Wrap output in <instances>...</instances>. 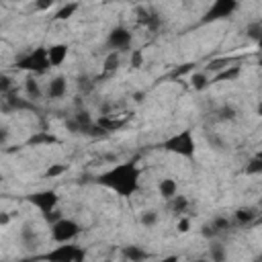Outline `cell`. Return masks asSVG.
<instances>
[{
  "label": "cell",
  "mask_w": 262,
  "mask_h": 262,
  "mask_svg": "<svg viewBox=\"0 0 262 262\" xmlns=\"http://www.w3.org/2000/svg\"><path fill=\"white\" fill-rule=\"evenodd\" d=\"M98 182L121 196H131L139 186V170L133 164H119L98 176Z\"/></svg>",
  "instance_id": "obj_1"
},
{
  "label": "cell",
  "mask_w": 262,
  "mask_h": 262,
  "mask_svg": "<svg viewBox=\"0 0 262 262\" xmlns=\"http://www.w3.org/2000/svg\"><path fill=\"white\" fill-rule=\"evenodd\" d=\"M164 147L168 151H174V154H180L184 158H194V151H196V145H194V137L192 133L186 129V131H180L172 137H168L164 141Z\"/></svg>",
  "instance_id": "obj_2"
},
{
  "label": "cell",
  "mask_w": 262,
  "mask_h": 262,
  "mask_svg": "<svg viewBox=\"0 0 262 262\" xmlns=\"http://www.w3.org/2000/svg\"><path fill=\"white\" fill-rule=\"evenodd\" d=\"M80 223L68 217H59L55 223H51V239L57 244H70L74 237L80 235Z\"/></svg>",
  "instance_id": "obj_3"
},
{
  "label": "cell",
  "mask_w": 262,
  "mask_h": 262,
  "mask_svg": "<svg viewBox=\"0 0 262 262\" xmlns=\"http://www.w3.org/2000/svg\"><path fill=\"white\" fill-rule=\"evenodd\" d=\"M20 70H33V72H45L49 68V61H47V49L39 47L35 51H29L23 59H18L16 63Z\"/></svg>",
  "instance_id": "obj_4"
},
{
  "label": "cell",
  "mask_w": 262,
  "mask_h": 262,
  "mask_svg": "<svg viewBox=\"0 0 262 262\" xmlns=\"http://www.w3.org/2000/svg\"><path fill=\"white\" fill-rule=\"evenodd\" d=\"M239 2L237 0H213V6L207 10L205 14V23H211V20H221V18H227L231 16L235 10H237Z\"/></svg>",
  "instance_id": "obj_5"
},
{
  "label": "cell",
  "mask_w": 262,
  "mask_h": 262,
  "mask_svg": "<svg viewBox=\"0 0 262 262\" xmlns=\"http://www.w3.org/2000/svg\"><path fill=\"white\" fill-rule=\"evenodd\" d=\"M45 258L47 260H57V262H82L86 258V250H82L78 246H57Z\"/></svg>",
  "instance_id": "obj_6"
},
{
  "label": "cell",
  "mask_w": 262,
  "mask_h": 262,
  "mask_svg": "<svg viewBox=\"0 0 262 262\" xmlns=\"http://www.w3.org/2000/svg\"><path fill=\"white\" fill-rule=\"evenodd\" d=\"M131 41H133V33L125 27H115L111 29L108 37H106V45L113 49V51H125L131 47Z\"/></svg>",
  "instance_id": "obj_7"
},
{
  "label": "cell",
  "mask_w": 262,
  "mask_h": 262,
  "mask_svg": "<svg viewBox=\"0 0 262 262\" xmlns=\"http://www.w3.org/2000/svg\"><path fill=\"white\" fill-rule=\"evenodd\" d=\"M29 201H31V205H35L41 213H45V211L55 209V205H57V192H55V190H41V192L31 194Z\"/></svg>",
  "instance_id": "obj_8"
},
{
  "label": "cell",
  "mask_w": 262,
  "mask_h": 262,
  "mask_svg": "<svg viewBox=\"0 0 262 262\" xmlns=\"http://www.w3.org/2000/svg\"><path fill=\"white\" fill-rule=\"evenodd\" d=\"M260 217V209L256 205H246V207H237L233 211V221L239 225V227H246V225H252L256 219Z\"/></svg>",
  "instance_id": "obj_9"
},
{
  "label": "cell",
  "mask_w": 262,
  "mask_h": 262,
  "mask_svg": "<svg viewBox=\"0 0 262 262\" xmlns=\"http://www.w3.org/2000/svg\"><path fill=\"white\" fill-rule=\"evenodd\" d=\"M18 237H20V244H23L27 250H37L39 244H41V237H39V233H37V229L33 227L31 221H25V223L20 225Z\"/></svg>",
  "instance_id": "obj_10"
},
{
  "label": "cell",
  "mask_w": 262,
  "mask_h": 262,
  "mask_svg": "<svg viewBox=\"0 0 262 262\" xmlns=\"http://www.w3.org/2000/svg\"><path fill=\"white\" fill-rule=\"evenodd\" d=\"M66 92H68V80H66V76L59 74V76H53V78L47 82L45 94H47L49 100H59V98L66 96Z\"/></svg>",
  "instance_id": "obj_11"
},
{
  "label": "cell",
  "mask_w": 262,
  "mask_h": 262,
  "mask_svg": "<svg viewBox=\"0 0 262 262\" xmlns=\"http://www.w3.org/2000/svg\"><path fill=\"white\" fill-rule=\"evenodd\" d=\"M68 51H70L68 43H55V45H51V47L47 49V61H49V68H57V66H61V63L66 61V57H68Z\"/></svg>",
  "instance_id": "obj_12"
},
{
  "label": "cell",
  "mask_w": 262,
  "mask_h": 262,
  "mask_svg": "<svg viewBox=\"0 0 262 262\" xmlns=\"http://www.w3.org/2000/svg\"><path fill=\"white\" fill-rule=\"evenodd\" d=\"M151 254L147 250H143L141 246L137 244H129V246H123L121 248V258L123 260H131V262H141V260H147Z\"/></svg>",
  "instance_id": "obj_13"
},
{
  "label": "cell",
  "mask_w": 262,
  "mask_h": 262,
  "mask_svg": "<svg viewBox=\"0 0 262 262\" xmlns=\"http://www.w3.org/2000/svg\"><path fill=\"white\" fill-rule=\"evenodd\" d=\"M235 119H237V108L229 102H225V104H221L213 111V121L215 123H229V121H235Z\"/></svg>",
  "instance_id": "obj_14"
},
{
  "label": "cell",
  "mask_w": 262,
  "mask_h": 262,
  "mask_svg": "<svg viewBox=\"0 0 262 262\" xmlns=\"http://www.w3.org/2000/svg\"><path fill=\"white\" fill-rule=\"evenodd\" d=\"M23 90H25V96H27L29 100H33V102H35V100H41V96H43V88H41L39 80L33 78V76H27V78H25Z\"/></svg>",
  "instance_id": "obj_15"
},
{
  "label": "cell",
  "mask_w": 262,
  "mask_h": 262,
  "mask_svg": "<svg viewBox=\"0 0 262 262\" xmlns=\"http://www.w3.org/2000/svg\"><path fill=\"white\" fill-rule=\"evenodd\" d=\"M6 108L8 111H25V108H33V100H29V98H20L18 94H12V90L10 92H6Z\"/></svg>",
  "instance_id": "obj_16"
},
{
  "label": "cell",
  "mask_w": 262,
  "mask_h": 262,
  "mask_svg": "<svg viewBox=\"0 0 262 262\" xmlns=\"http://www.w3.org/2000/svg\"><path fill=\"white\" fill-rule=\"evenodd\" d=\"M176 192H178V182H176L174 178L166 176V178H162V180L158 182V194H160L164 201L172 199Z\"/></svg>",
  "instance_id": "obj_17"
},
{
  "label": "cell",
  "mask_w": 262,
  "mask_h": 262,
  "mask_svg": "<svg viewBox=\"0 0 262 262\" xmlns=\"http://www.w3.org/2000/svg\"><path fill=\"white\" fill-rule=\"evenodd\" d=\"M205 141H207V145H209L211 149H215V151H225V149H227L225 137H223L221 133L213 131V129H207V131H205Z\"/></svg>",
  "instance_id": "obj_18"
},
{
  "label": "cell",
  "mask_w": 262,
  "mask_h": 262,
  "mask_svg": "<svg viewBox=\"0 0 262 262\" xmlns=\"http://www.w3.org/2000/svg\"><path fill=\"white\" fill-rule=\"evenodd\" d=\"M188 207H190V201H188L186 194H178V192H176L172 199H168V209H170L172 213H176V215L186 213Z\"/></svg>",
  "instance_id": "obj_19"
},
{
  "label": "cell",
  "mask_w": 262,
  "mask_h": 262,
  "mask_svg": "<svg viewBox=\"0 0 262 262\" xmlns=\"http://www.w3.org/2000/svg\"><path fill=\"white\" fill-rule=\"evenodd\" d=\"M207 254H209V258H211L213 262H225V260H227V248H225L221 242H217V239H209V250H207Z\"/></svg>",
  "instance_id": "obj_20"
},
{
  "label": "cell",
  "mask_w": 262,
  "mask_h": 262,
  "mask_svg": "<svg viewBox=\"0 0 262 262\" xmlns=\"http://www.w3.org/2000/svg\"><path fill=\"white\" fill-rule=\"evenodd\" d=\"M158 221H160V213H158L156 209H145V211L139 213V223H141L143 227H147V229L156 227Z\"/></svg>",
  "instance_id": "obj_21"
},
{
  "label": "cell",
  "mask_w": 262,
  "mask_h": 262,
  "mask_svg": "<svg viewBox=\"0 0 262 262\" xmlns=\"http://www.w3.org/2000/svg\"><path fill=\"white\" fill-rule=\"evenodd\" d=\"M211 82H213V80L209 78V74H207V72H196V74H192V76H190V86H192L196 92L205 90Z\"/></svg>",
  "instance_id": "obj_22"
},
{
  "label": "cell",
  "mask_w": 262,
  "mask_h": 262,
  "mask_svg": "<svg viewBox=\"0 0 262 262\" xmlns=\"http://www.w3.org/2000/svg\"><path fill=\"white\" fill-rule=\"evenodd\" d=\"M244 33H246V37H248L250 41L258 43L260 37H262V23H260V20H252V23H248Z\"/></svg>",
  "instance_id": "obj_23"
},
{
  "label": "cell",
  "mask_w": 262,
  "mask_h": 262,
  "mask_svg": "<svg viewBox=\"0 0 262 262\" xmlns=\"http://www.w3.org/2000/svg\"><path fill=\"white\" fill-rule=\"evenodd\" d=\"M119 66H121V53H119V51H111V53L104 57L102 70H104L106 74H111V72H115Z\"/></svg>",
  "instance_id": "obj_24"
},
{
  "label": "cell",
  "mask_w": 262,
  "mask_h": 262,
  "mask_svg": "<svg viewBox=\"0 0 262 262\" xmlns=\"http://www.w3.org/2000/svg\"><path fill=\"white\" fill-rule=\"evenodd\" d=\"M211 223H213V227H215L219 233H225V231L231 229V219H229L227 215H215V217L211 219Z\"/></svg>",
  "instance_id": "obj_25"
},
{
  "label": "cell",
  "mask_w": 262,
  "mask_h": 262,
  "mask_svg": "<svg viewBox=\"0 0 262 262\" xmlns=\"http://www.w3.org/2000/svg\"><path fill=\"white\" fill-rule=\"evenodd\" d=\"M80 6L76 4V2H70V4H66V6H61L57 12H55V18L57 20H68V18H72L74 14H76V10H78Z\"/></svg>",
  "instance_id": "obj_26"
},
{
  "label": "cell",
  "mask_w": 262,
  "mask_h": 262,
  "mask_svg": "<svg viewBox=\"0 0 262 262\" xmlns=\"http://www.w3.org/2000/svg\"><path fill=\"white\" fill-rule=\"evenodd\" d=\"M68 168H70L68 164H51V166L45 170V178H57V176L66 174Z\"/></svg>",
  "instance_id": "obj_27"
},
{
  "label": "cell",
  "mask_w": 262,
  "mask_h": 262,
  "mask_svg": "<svg viewBox=\"0 0 262 262\" xmlns=\"http://www.w3.org/2000/svg\"><path fill=\"white\" fill-rule=\"evenodd\" d=\"M239 74H242V68L239 66H227L225 72H221L217 76V80H235Z\"/></svg>",
  "instance_id": "obj_28"
},
{
  "label": "cell",
  "mask_w": 262,
  "mask_h": 262,
  "mask_svg": "<svg viewBox=\"0 0 262 262\" xmlns=\"http://www.w3.org/2000/svg\"><path fill=\"white\" fill-rule=\"evenodd\" d=\"M262 172V158L260 156H254L248 164H246V174H260Z\"/></svg>",
  "instance_id": "obj_29"
},
{
  "label": "cell",
  "mask_w": 262,
  "mask_h": 262,
  "mask_svg": "<svg viewBox=\"0 0 262 262\" xmlns=\"http://www.w3.org/2000/svg\"><path fill=\"white\" fill-rule=\"evenodd\" d=\"M201 235H203L205 239H217L221 233H219V231L213 227V223L209 221V223H203V225H201Z\"/></svg>",
  "instance_id": "obj_30"
},
{
  "label": "cell",
  "mask_w": 262,
  "mask_h": 262,
  "mask_svg": "<svg viewBox=\"0 0 262 262\" xmlns=\"http://www.w3.org/2000/svg\"><path fill=\"white\" fill-rule=\"evenodd\" d=\"M78 88L82 90V94H86V92H90V90L94 88V82L90 80V76L80 74V76H78Z\"/></svg>",
  "instance_id": "obj_31"
},
{
  "label": "cell",
  "mask_w": 262,
  "mask_h": 262,
  "mask_svg": "<svg viewBox=\"0 0 262 262\" xmlns=\"http://www.w3.org/2000/svg\"><path fill=\"white\" fill-rule=\"evenodd\" d=\"M12 86H14L12 76H8V74H0V94L10 92V90H12Z\"/></svg>",
  "instance_id": "obj_32"
},
{
  "label": "cell",
  "mask_w": 262,
  "mask_h": 262,
  "mask_svg": "<svg viewBox=\"0 0 262 262\" xmlns=\"http://www.w3.org/2000/svg\"><path fill=\"white\" fill-rule=\"evenodd\" d=\"M53 141H55V137H53V135H47V133H39V135H35V137L29 139V143H33V145H39V143H53Z\"/></svg>",
  "instance_id": "obj_33"
},
{
  "label": "cell",
  "mask_w": 262,
  "mask_h": 262,
  "mask_svg": "<svg viewBox=\"0 0 262 262\" xmlns=\"http://www.w3.org/2000/svg\"><path fill=\"white\" fill-rule=\"evenodd\" d=\"M229 66V59H215V61H211L209 66H207V70H213V72H221V70H225Z\"/></svg>",
  "instance_id": "obj_34"
},
{
  "label": "cell",
  "mask_w": 262,
  "mask_h": 262,
  "mask_svg": "<svg viewBox=\"0 0 262 262\" xmlns=\"http://www.w3.org/2000/svg\"><path fill=\"white\" fill-rule=\"evenodd\" d=\"M63 125H66V131H70L72 135H80V127H78V123L74 121V117H68Z\"/></svg>",
  "instance_id": "obj_35"
},
{
  "label": "cell",
  "mask_w": 262,
  "mask_h": 262,
  "mask_svg": "<svg viewBox=\"0 0 262 262\" xmlns=\"http://www.w3.org/2000/svg\"><path fill=\"white\" fill-rule=\"evenodd\" d=\"M176 229H178L180 233H188V231H190V219H188V217H180L178 223H176Z\"/></svg>",
  "instance_id": "obj_36"
},
{
  "label": "cell",
  "mask_w": 262,
  "mask_h": 262,
  "mask_svg": "<svg viewBox=\"0 0 262 262\" xmlns=\"http://www.w3.org/2000/svg\"><path fill=\"white\" fill-rule=\"evenodd\" d=\"M8 141H10V129L6 125H0V147L8 145Z\"/></svg>",
  "instance_id": "obj_37"
},
{
  "label": "cell",
  "mask_w": 262,
  "mask_h": 262,
  "mask_svg": "<svg viewBox=\"0 0 262 262\" xmlns=\"http://www.w3.org/2000/svg\"><path fill=\"white\" fill-rule=\"evenodd\" d=\"M57 0H35V10H49Z\"/></svg>",
  "instance_id": "obj_38"
},
{
  "label": "cell",
  "mask_w": 262,
  "mask_h": 262,
  "mask_svg": "<svg viewBox=\"0 0 262 262\" xmlns=\"http://www.w3.org/2000/svg\"><path fill=\"white\" fill-rule=\"evenodd\" d=\"M59 217H61V213H59V211H55V209H51V211H45V213H43V219H45L47 223H55Z\"/></svg>",
  "instance_id": "obj_39"
},
{
  "label": "cell",
  "mask_w": 262,
  "mask_h": 262,
  "mask_svg": "<svg viewBox=\"0 0 262 262\" xmlns=\"http://www.w3.org/2000/svg\"><path fill=\"white\" fill-rule=\"evenodd\" d=\"M141 63H143V53L141 51H133L131 53V66L133 68H141Z\"/></svg>",
  "instance_id": "obj_40"
},
{
  "label": "cell",
  "mask_w": 262,
  "mask_h": 262,
  "mask_svg": "<svg viewBox=\"0 0 262 262\" xmlns=\"http://www.w3.org/2000/svg\"><path fill=\"white\" fill-rule=\"evenodd\" d=\"M10 221H12V215L8 211H0V227L10 225Z\"/></svg>",
  "instance_id": "obj_41"
},
{
  "label": "cell",
  "mask_w": 262,
  "mask_h": 262,
  "mask_svg": "<svg viewBox=\"0 0 262 262\" xmlns=\"http://www.w3.org/2000/svg\"><path fill=\"white\" fill-rule=\"evenodd\" d=\"M133 100H135V102H141V100H143V92H135V94H133Z\"/></svg>",
  "instance_id": "obj_42"
},
{
  "label": "cell",
  "mask_w": 262,
  "mask_h": 262,
  "mask_svg": "<svg viewBox=\"0 0 262 262\" xmlns=\"http://www.w3.org/2000/svg\"><path fill=\"white\" fill-rule=\"evenodd\" d=\"M2 180H4V174H2V172H0V182H2Z\"/></svg>",
  "instance_id": "obj_43"
},
{
  "label": "cell",
  "mask_w": 262,
  "mask_h": 262,
  "mask_svg": "<svg viewBox=\"0 0 262 262\" xmlns=\"http://www.w3.org/2000/svg\"><path fill=\"white\" fill-rule=\"evenodd\" d=\"M10 2H20V0H10Z\"/></svg>",
  "instance_id": "obj_44"
}]
</instances>
